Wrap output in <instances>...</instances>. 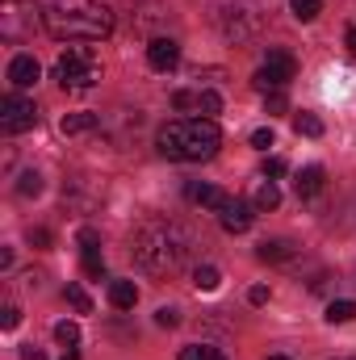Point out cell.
Segmentation results:
<instances>
[{
    "label": "cell",
    "instance_id": "6da1fadb",
    "mask_svg": "<svg viewBox=\"0 0 356 360\" xmlns=\"http://www.w3.org/2000/svg\"><path fill=\"white\" fill-rule=\"evenodd\" d=\"M189 248H193L189 231L180 222H172V218H147L134 231V243H130L134 264L143 272H151V276H172L184 264Z\"/></svg>",
    "mask_w": 356,
    "mask_h": 360
},
{
    "label": "cell",
    "instance_id": "7a4b0ae2",
    "mask_svg": "<svg viewBox=\"0 0 356 360\" xmlns=\"http://www.w3.org/2000/svg\"><path fill=\"white\" fill-rule=\"evenodd\" d=\"M42 25L59 42H101L113 34V13L101 0H55L46 4Z\"/></svg>",
    "mask_w": 356,
    "mask_h": 360
},
{
    "label": "cell",
    "instance_id": "3957f363",
    "mask_svg": "<svg viewBox=\"0 0 356 360\" xmlns=\"http://www.w3.org/2000/svg\"><path fill=\"white\" fill-rule=\"evenodd\" d=\"M160 155L164 160H177V164H205L218 155L222 147V130L214 117H180V122H168L160 130Z\"/></svg>",
    "mask_w": 356,
    "mask_h": 360
},
{
    "label": "cell",
    "instance_id": "277c9868",
    "mask_svg": "<svg viewBox=\"0 0 356 360\" xmlns=\"http://www.w3.org/2000/svg\"><path fill=\"white\" fill-rule=\"evenodd\" d=\"M55 80L63 84V92H89L101 80V59L89 46H68L55 63Z\"/></svg>",
    "mask_w": 356,
    "mask_h": 360
},
{
    "label": "cell",
    "instance_id": "5b68a950",
    "mask_svg": "<svg viewBox=\"0 0 356 360\" xmlns=\"http://www.w3.org/2000/svg\"><path fill=\"white\" fill-rule=\"evenodd\" d=\"M293 76H298V59H293L289 51L272 46V51H268V59L260 63V72L252 76V84H256L260 92H281Z\"/></svg>",
    "mask_w": 356,
    "mask_h": 360
},
{
    "label": "cell",
    "instance_id": "8992f818",
    "mask_svg": "<svg viewBox=\"0 0 356 360\" xmlns=\"http://www.w3.org/2000/svg\"><path fill=\"white\" fill-rule=\"evenodd\" d=\"M34 126H38V105H34L30 96L8 92V96L0 101V130H4V134H25V130H34Z\"/></svg>",
    "mask_w": 356,
    "mask_h": 360
},
{
    "label": "cell",
    "instance_id": "52a82bcc",
    "mask_svg": "<svg viewBox=\"0 0 356 360\" xmlns=\"http://www.w3.org/2000/svg\"><path fill=\"white\" fill-rule=\"evenodd\" d=\"M30 30H34V0H4V8H0L4 42H21Z\"/></svg>",
    "mask_w": 356,
    "mask_h": 360
},
{
    "label": "cell",
    "instance_id": "ba28073f",
    "mask_svg": "<svg viewBox=\"0 0 356 360\" xmlns=\"http://www.w3.org/2000/svg\"><path fill=\"white\" fill-rule=\"evenodd\" d=\"M218 25H222V34H227V38L243 42V38H252V34L260 30V13H252L248 4H222Z\"/></svg>",
    "mask_w": 356,
    "mask_h": 360
},
{
    "label": "cell",
    "instance_id": "9c48e42d",
    "mask_svg": "<svg viewBox=\"0 0 356 360\" xmlns=\"http://www.w3.org/2000/svg\"><path fill=\"white\" fill-rule=\"evenodd\" d=\"M80 256H84V276L92 281H105V260H101V235L92 226H80Z\"/></svg>",
    "mask_w": 356,
    "mask_h": 360
},
{
    "label": "cell",
    "instance_id": "30bf717a",
    "mask_svg": "<svg viewBox=\"0 0 356 360\" xmlns=\"http://www.w3.org/2000/svg\"><path fill=\"white\" fill-rule=\"evenodd\" d=\"M218 222H222V231L243 235V231H252V205H248V201H239V197H231V201L218 210Z\"/></svg>",
    "mask_w": 356,
    "mask_h": 360
},
{
    "label": "cell",
    "instance_id": "8fae6325",
    "mask_svg": "<svg viewBox=\"0 0 356 360\" xmlns=\"http://www.w3.org/2000/svg\"><path fill=\"white\" fill-rule=\"evenodd\" d=\"M38 80H42V68H38L34 55H17V59L8 63V84H13V89H34Z\"/></svg>",
    "mask_w": 356,
    "mask_h": 360
},
{
    "label": "cell",
    "instance_id": "7c38bea8",
    "mask_svg": "<svg viewBox=\"0 0 356 360\" xmlns=\"http://www.w3.org/2000/svg\"><path fill=\"white\" fill-rule=\"evenodd\" d=\"M147 63L155 68V72H172L180 63V46L172 38H151V46H147Z\"/></svg>",
    "mask_w": 356,
    "mask_h": 360
},
{
    "label": "cell",
    "instance_id": "4fadbf2b",
    "mask_svg": "<svg viewBox=\"0 0 356 360\" xmlns=\"http://www.w3.org/2000/svg\"><path fill=\"white\" fill-rule=\"evenodd\" d=\"M293 243L289 239H265L260 248H256V260H265V264H285V260H293Z\"/></svg>",
    "mask_w": 356,
    "mask_h": 360
},
{
    "label": "cell",
    "instance_id": "5bb4252c",
    "mask_svg": "<svg viewBox=\"0 0 356 360\" xmlns=\"http://www.w3.org/2000/svg\"><path fill=\"white\" fill-rule=\"evenodd\" d=\"M323 180H327V172H323L319 164H310V168H302V172H298L293 188H298V197L306 201V197H319V193H323Z\"/></svg>",
    "mask_w": 356,
    "mask_h": 360
},
{
    "label": "cell",
    "instance_id": "9a60e30c",
    "mask_svg": "<svg viewBox=\"0 0 356 360\" xmlns=\"http://www.w3.org/2000/svg\"><path fill=\"white\" fill-rule=\"evenodd\" d=\"M189 197H193L197 205H205V210H222V205L231 201V193H222L218 184H189Z\"/></svg>",
    "mask_w": 356,
    "mask_h": 360
},
{
    "label": "cell",
    "instance_id": "2e32d148",
    "mask_svg": "<svg viewBox=\"0 0 356 360\" xmlns=\"http://www.w3.org/2000/svg\"><path fill=\"white\" fill-rule=\"evenodd\" d=\"M134 302H139L134 281H113V285H109V306H113V310H134Z\"/></svg>",
    "mask_w": 356,
    "mask_h": 360
},
{
    "label": "cell",
    "instance_id": "e0dca14e",
    "mask_svg": "<svg viewBox=\"0 0 356 360\" xmlns=\"http://www.w3.org/2000/svg\"><path fill=\"white\" fill-rule=\"evenodd\" d=\"M59 130L63 134H89V130H96V113H63Z\"/></svg>",
    "mask_w": 356,
    "mask_h": 360
},
{
    "label": "cell",
    "instance_id": "ac0fdd59",
    "mask_svg": "<svg viewBox=\"0 0 356 360\" xmlns=\"http://www.w3.org/2000/svg\"><path fill=\"white\" fill-rule=\"evenodd\" d=\"M252 205H256V210H276V205H281V188H276V180H260Z\"/></svg>",
    "mask_w": 356,
    "mask_h": 360
},
{
    "label": "cell",
    "instance_id": "d6986e66",
    "mask_svg": "<svg viewBox=\"0 0 356 360\" xmlns=\"http://www.w3.org/2000/svg\"><path fill=\"white\" fill-rule=\"evenodd\" d=\"M193 109L201 113V117H214V113H222V96L214 89H201L197 96H193Z\"/></svg>",
    "mask_w": 356,
    "mask_h": 360
},
{
    "label": "cell",
    "instance_id": "ffe728a7",
    "mask_svg": "<svg viewBox=\"0 0 356 360\" xmlns=\"http://www.w3.org/2000/svg\"><path fill=\"white\" fill-rule=\"evenodd\" d=\"M193 285H197L201 293H214V289L222 285V272L214 269V264H201V269L193 272Z\"/></svg>",
    "mask_w": 356,
    "mask_h": 360
},
{
    "label": "cell",
    "instance_id": "44dd1931",
    "mask_svg": "<svg viewBox=\"0 0 356 360\" xmlns=\"http://www.w3.org/2000/svg\"><path fill=\"white\" fill-rule=\"evenodd\" d=\"M352 319H356V302H348V297L327 306V323H352Z\"/></svg>",
    "mask_w": 356,
    "mask_h": 360
},
{
    "label": "cell",
    "instance_id": "7402d4cb",
    "mask_svg": "<svg viewBox=\"0 0 356 360\" xmlns=\"http://www.w3.org/2000/svg\"><path fill=\"white\" fill-rule=\"evenodd\" d=\"M293 130L306 134V139H323V122H319L314 113H298V117H293Z\"/></svg>",
    "mask_w": 356,
    "mask_h": 360
},
{
    "label": "cell",
    "instance_id": "603a6c76",
    "mask_svg": "<svg viewBox=\"0 0 356 360\" xmlns=\"http://www.w3.org/2000/svg\"><path fill=\"white\" fill-rule=\"evenodd\" d=\"M180 360H227V356L210 344H189V348H180Z\"/></svg>",
    "mask_w": 356,
    "mask_h": 360
},
{
    "label": "cell",
    "instance_id": "cb8c5ba5",
    "mask_svg": "<svg viewBox=\"0 0 356 360\" xmlns=\"http://www.w3.org/2000/svg\"><path fill=\"white\" fill-rule=\"evenodd\" d=\"M289 8H293L298 21H314L323 13V0H289Z\"/></svg>",
    "mask_w": 356,
    "mask_h": 360
},
{
    "label": "cell",
    "instance_id": "d4e9b609",
    "mask_svg": "<svg viewBox=\"0 0 356 360\" xmlns=\"http://www.w3.org/2000/svg\"><path fill=\"white\" fill-rule=\"evenodd\" d=\"M55 340H59L63 348H76V344H80V327L63 319V323H55Z\"/></svg>",
    "mask_w": 356,
    "mask_h": 360
},
{
    "label": "cell",
    "instance_id": "484cf974",
    "mask_svg": "<svg viewBox=\"0 0 356 360\" xmlns=\"http://www.w3.org/2000/svg\"><path fill=\"white\" fill-rule=\"evenodd\" d=\"M42 193V176L38 172H21L17 176V197H38Z\"/></svg>",
    "mask_w": 356,
    "mask_h": 360
},
{
    "label": "cell",
    "instance_id": "4316f807",
    "mask_svg": "<svg viewBox=\"0 0 356 360\" xmlns=\"http://www.w3.org/2000/svg\"><path fill=\"white\" fill-rule=\"evenodd\" d=\"M63 297H68V302H72V306H76V310H80V314H89V310H92L89 293H84V289H80V285H68V289H63Z\"/></svg>",
    "mask_w": 356,
    "mask_h": 360
},
{
    "label": "cell",
    "instance_id": "83f0119b",
    "mask_svg": "<svg viewBox=\"0 0 356 360\" xmlns=\"http://www.w3.org/2000/svg\"><path fill=\"white\" fill-rule=\"evenodd\" d=\"M285 109H289L285 92H265V113L268 117H276V113H285Z\"/></svg>",
    "mask_w": 356,
    "mask_h": 360
},
{
    "label": "cell",
    "instance_id": "f1b7e54d",
    "mask_svg": "<svg viewBox=\"0 0 356 360\" xmlns=\"http://www.w3.org/2000/svg\"><path fill=\"white\" fill-rule=\"evenodd\" d=\"M285 172H289V164L281 155H268L265 160V180H276V176H285Z\"/></svg>",
    "mask_w": 356,
    "mask_h": 360
},
{
    "label": "cell",
    "instance_id": "f546056e",
    "mask_svg": "<svg viewBox=\"0 0 356 360\" xmlns=\"http://www.w3.org/2000/svg\"><path fill=\"white\" fill-rule=\"evenodd\" d=\"M17 323H21V310H17V306H4V310H0V327H4V331H13Z\"/></svg>",
    "mask_w": 356,
    "mask_h": 360
},
{
    "label": "cell",
    "instance_id": "4dcf8cb0",
    "mask_svg": "<svg viewBox=\"0 0 356 360\" xmlns=\"http://www.w3.org/2000/svg\"><path fill=\"white\" fill-rule=\"evenodd\" d=\"M155 323H160V327H177L180 314L172 310V306H160V310H155Z\"/></svg>",
    "mask_w": 356,
    "mask_h": 360
},
{
    "label": "cell",
    "instance_id": "1f68e13d",
    "mask_svg": "<svg viewBox=\"0 0 356 360\" xmlns=\"http://www.w3.org/2000/svg\"><path fill=\"white\" fill-rule=\"evenodd\" d=\"M252 147H260V151H268V147H272V130H268V126H260V130L252 134Z\"/></svg>",
    "mask_w": 356,
    "mask_h": 360
},
{
    "label": "cell",
    "instance_id": "d6a6232c",
    "mask_svg": "<svg viewBox=\"0 0 356 360\" xmlns=\"http://www.w3.org/2000/svg\"><path fill=\"white\" fill-rule=\"evenodd\" d=\"M248 302H252V306H265L268 302V285H252V289H248Z\"/></svg>",
    "mask_w": 356,
    "mask_h": 360
},
{
    "label": "cell",
    "instance_id": "836d02e7",
    "mask_svg": "<svg viewBox=\"0 0 356 360\" xmlns=\"http://www.w3.org/2000/svg\"><path fill=\"white\" fill-rule=\"evenodd\" d=\"M30 243H34V248H46V243H51V231L34 226V231H30Z\"/></svg>",
    "mask_w": 356,
    "mask_h": 360
},
{
    "label": "cell",
    "instance_id": "e575fe53",
    "mask_svg": "<svg viewBox=\"0 0 356 360\" xmlns=\"http://www.w3.org/2000/svg\"><path fill=\"white\" fill-rule=\"evenodd\" d=\"M21 360H46V352H42V348H34V344H30V348H21Z\"/></svg>",
    "mask_w": 356,
    "mask_h": 360
},
{
    "label": "cell",
    "instance_id": "d590c367",
    "mask_svg": "<svg viewBox=\"0 0 356 360\" xmlns=\"http://www.w3.org/2000/svg\"><path fill=\"white\" fill-rule=\"evenodd\" d=\"M344 42H348V51L356 55V25H348V34H344Z\"/></svg>",
    "mask_w": 356,
    "mask_h": 360
},
{
    "label": "cell",
    "instance_id": "8d00e7d4",
    "mask_svg": "<svg viewBox=\"0 0 356 360\" xmlns=\"http://www.w3.org/2000/svg\"><path fill=\"white\" fill-rule=\"evenodd\" d=\"M63 360H80V356H76V352H68V356H63Z\"/></svg>",
    "mask_w": 356,
    "mask_h": 360
},
{
    "label": "cell",
    "instance_id": "74e56055",
    "mask_svg": "<svg viewBox=\"0 0 356 360\" xmlns=\"http://www.w3.org/2000/svg\"><path fill=\"white\" fill-rule=\"evenodd\" d=\"M268 360H289V356H268Z\"/></svg>",
    "mask_w": 356,
    "mask_h": 360
}]
</instances>
